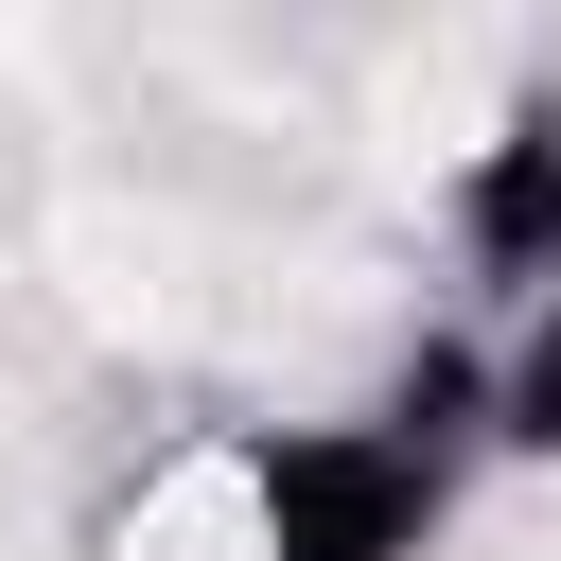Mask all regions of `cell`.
Segmentation results:
<instances>
[{"label": "cell", "mask_w": 561, "mask_h": 561, "mask_svg": "<svg viewBox=\"0 0 561 561\" xmlns=\"http://www.w3.org/2000/svg\"><path fill=\"white\" fill-rule=\"evenodd\" d=\"M473 456H491V421H473V333H438L386 403L245 421V438L210 456V491H228V561H438Z\"/></svg>", "instance_id": "obj_1"}, {"label": "cell", "mask_w": 561, "mask_h": 561, "mask_svg": "<svg viewBox=\"0 0 561 561\" xmlns=\"http://www.w3.org/2000/svg\"><path fill=\"white\" fill-rule=\"evenodd\" d=\"M438 228H456V263H473L491 316H508V298H561V88H526V105L456 158Z\"/></svg>", "instance_id": "obj_2"}, {"label": "cell", "mask_w": 561, "mask_h": 561, "mask_svg": "<svg viewBox=\"0 0 561 561\" xmlns=\"http://www.w3.org/2000/svg\"><path fill=\"white\" fill-rule=\"evenodd\" d=\"M473 421L491 456H561V298H508L473 333Z\"/></svg>", "instance_id": "obj_3"}]
</instances>
